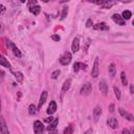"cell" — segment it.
Wrapping results in <instances>:
<instances>
[{
  "label": "cell",
  "instance_id": "27",
  "mask_svg": "<svg viewBox=\"0 0 134 134\" xmlns=\"http://www.w3.org/2000/svg\"><path fill=\"white\" fill-rule=\"evenodd\" d=\"M73 126L72 125H69L67 126L65 129H64V134H72L73 133Z\"/></svg>",
  "mask_w": 134,
  "mask_h": 134
},
{
  "label": "cell",
  "instance_id": "17",
  "mask_svg": "<svg viewBox=\"0 0 134 134\" xmlns=\"http://www.w3.org/2000/svg\"><path fill=\"white\" fill-rule=\"evenodd\" d=\"M93 28L96 29V30H108L109 26L105 22H100V23H97V24L93 25Z\"/></svg>",
  "mask_w": 134,
  "mask_h": 134
},
{
  "label": "cell",
  "instance_id": "29",
  "mask_svg": "<svg viewBox=\"0 0 134 134\" xmlns=\"http://www.w3.org/2000/svg\"><path fill=\"white\" fill-rule=\"evenodd\" d=\"M67 15H68V7H67V6H64V7H63V10H62L61 19H65Z\"/></svg>",
  "mask_w": 134,
  "mask_h": 134
},
{
  "label": "cell",
  "instance_id": "36",
  "mask_svg": "<svg viewBox=\"0 0 134 134\" xmlns=\"http://www.w3.org/2000/svg\"><path fill=\"white\" fill-rule=\"evenodd\" d=\"M53 119H54V118H53L52 116H50V117H48V118H45V120H44V121H46V122L50 124V122H51V121H52Z\"/></svg>",
  "mask_w": 134,
  "mask_h": 134
},
{
  "label": "cell",
  "instance_id": "16",
  "mask_svg": "<svg viewBox=\"0 0 134 134\" xmlns=\"http://www.w3.org/2000/svg\"><path fill=\"white\" fill-rule=\"evenodd\" d=\"M86 67H87V65L86 64H84V63H82V62H75L74 64H73V71L74 72H77L79 70H84V69H86Z\"/></svg>",
  "mask_w": 134,
  "mask_h": 134
},
{
  "label": "cell",
  "instance_id": "7",
  "mask_svg": "<svg viewBox=\"0 0 134 134\" xmlns=\"http://www.w3.org/2000/svg\"><path fill=\"white\" fill-rule=\"evenodd\" d=\"M94 3L100 5L102 8H110L111 6H113L114 4H116L115 1H107V0H104V1H96V2H94Z\"/></svg>",
  "mask_w": 134,
  "mask_h": 134
},
{
  "label": "cell",
  "instance_id": "20",
  "mask_svg": "<svg viewBox=\"0 0 134 134\" xmlns=\"http://www.w3.org/2000/svg\"><path fill=\"white\" fill-rule=\"evenodd\" d=\"M58 124H59V118H54V119H53V120L48 125V127H47V131L52 132L53 130H55V128H57Z\"/></svg>",
  "mask_w": 134,
  "mask_h": 134
},
{
  "label": "cell",
  "instance_id": "21",
  "mask_svg": "<svg viewBox=\"0 0 134 134\" xmlns=\"http://www.w3.org/2000/svg\"><path fill=\"white\" fill-rule=\"evenodd\" d=\"M108 72H109V75H110L111 77H113V76L116 74V66H115L114 63H111V64L109 65V67H108Z\"/></svg>",
  "mask_w": 134,
  "mask_h": 134
},
{
  "label": "cell",
  "instance_id": "19",
  "mask_svg": "<svg viewBox=\"0 0 134 134\" xmlns=\"http://www.w3.org/2000/svg\"><path fill=\"white\" fill-rule=\"evenodd\" d=\"M70 86H71V79H67V80L64 82L63 86H62V94H64L65 92H67V91L69 90Z\"/></svg>",
  "mask_w": 134,
  "mask_h": 134
},
{
  "label": "cell",
  "instance_id": "31",
  "mask_svg": "<svg viewBox=\"0 0 134 134\" xmlns=\"http://www.w3.org/2000/svg\"><path fill=\"white\" fill-rule=\"evenodd\" d=\"M27 5H28V7L35 6V5H37V1H36V0H34V1H28V2H27Z\"/></svg>",
  "mask_w": 134,
  "mask_h": 134
},
{
  "label": "cell",
  "instance_id": "38",
  "mask_svg": "<svg viewBox=\"0 0 134 134\" xmlns=\"http://www.w3.org/2000/svg\"><path fill=\"white\" fill-rule=\"evenodd\" d=\"M109 111H110V112H114V105H113V104H111V105L109 106Z\"/></svg>",
  "mask_w": 134,
  "mask_h": 134
},
{
  "label": "cell",
  "instance_id": "10",
  "mask_svg": "<svg viewBox=\"0 0 134 134\" xmlns=\"http://www.w3.org/2000/svg\"><path fill=\"white\" fill-rule=\"evenodd\" d=\"M112 20H113L117 25H120V26H122V25L126 24L125 20H124V19L121 18V16L118 15V14H114V15H112Z\"/></svg>",
  "mask_w": 134,
  "mask_h": 134
},
{
  "label": "cell",
  "instance_id": "39",
  "mask_svg": "<svg viewBox=\"0 0 134 134\" xmlns=\"http://www.w3.org/2000/svg\"><path fill=\"white\" fill-rule=\"evenodd\" d=\"M130 92H131V93H134V86H133V85L130 86Z\"/></svg>",
  "mask_w": 134,
  "mask_h": 134
},
{
  "label": "cell",
  "instance_id": "14",
  "mask_svg": "<svg viewBox=\"0 0 134 134\" xmlns=\"http://www.w3.org/2000/svg\"><path fill=\"white\" fill-rule=\"evenodd\" d=\"M100 114H102V107H100L99 105H97V106H95V108L93 109V118H94L95 121L98 120Z\"/></svg>",
  "mask_w": 134,
  "mask_h": 134
},
{
  "label": "cell",
  "instance_id": "26",
  "mask_svg": "<svg viewBox=\"0 0 134 134\" xmlns=\"http://www.w3.org/2000/svg\"><path fill=\"white\" fill-rule=\"evenodd\" d=\"M120 80H121L122 85H125V86L128 85V79H127V74H126L125 71H121V73H120Z\"/></svg>",
  "mask_w": 134,
  "mask_h": 134
},
{
  "label": "cell",
  "instance_id": "15",
  "mask_svg": "<svg viewBox=\"0 0 134 134\" xmlns=\"http://www.w3.org/2000/svg\"><path fill=\"white\" fill-rule=\"evenodd\" d=\"M47 95H48V93H47V91H46V90L42 91V93H41V95H40V99H39V105H38V109H41L42 105H43V104L45 103V100H46V98H47Z\"/></svg>",
  "mask_w": 134,
  "mask_h": 134
},
{
  "label": "cell",
  "instance_id": "32",
  "mask_svg": "<svg viewBox=\"0 0 134 134\" xmlns=\"http://www.w3.org/2000/svg\"><path fill=\"white\" fill-rule=\"evenodd\" d=\"M51 39H52L53 41H60V40H61V38H60L59 35H52V36H51Z\"/></svg>",
  "mask_w": 134,
  "mask_h": 134
},
{
  "label": "cell",
  "instance_id": "1",
  "mask_svg": "<svg viewBox=\"0 0 134 134\" xmlns=\"http://www.w3.org/2000/svg\"><path fill=\"white\" fill-rule=\"evenodd\" d=\"M5 44H6V46L8 47V48H10L12 49V51H13V53L17 57V58H21V51L19 50V48L10 41V40H8V39H5Z\"/></svg>",
  "mask_w": 134,
  "mask_h": 134
},
{
  "label": "cell",
  "instance_id": "34",
  "mask_svg": "<svg viewBox=\"0 0 134 134\" xmlns=\"http://www.w3.org/2000/svg\"><path fill=\"white\" fill-rule=\"evenodd\" d=\"M92 25H93L92 20H91V19H88V20H87V22H86V27H91Z\"/></svg>",
  "mask_w": 134,
  "mask_h": 134
},
{
  "label": "cell",
  "instance_id": "33",
  "mask_svg": "<svg viewBox=\"0 0 134 134\" xmlns=\"http://www.w3.org/2000/svg\"><path fill=\"white\" fill-rule=\"evenodd\" d=\"M4 75H5V73H4V71L2 70V69H0V83L4 80Z\"/></svg>",
  "mask_w": 134,
  "mask_h": 134
},
{
  "label": "cell",
  "instance_id": "41",
  "mask_svg": "<svg viewBox=\"0 0 134 134\" xmlns=\"http://www.w3.org/2000/svg\"><path fill=\"white\" fill-rule=\"evenodd\" d=\"M49 134H53V133H52V132H49Z\"/></svg>",
  "mask_w": 134,
  "mask_h": 134
},
{
  "label": "cell",
  "instance_id": "30",
  "mask_svg": "<svg viewBox=\"0 0 134 134\" xmlns=\"http://www.w3.org/2000/svg\"><path fill=\"white\" fill-rule=\"evenodd\" d=\"M61 73V71L59 70V69H55L54 71H52V73H51V79H53V80H55V79H58V76H59V74Z\"/></svg>",
  "mask_w": 134,
  "mask_h": 134
},
{
  "label": "cell",
  "instance_id": "42",
  "mask_svg": "<svg viewBox=\"0 0 134 134\" xmlns=\"http://www.w3.org/2000/svg\"><path fill=\"white\" fill-rule=\"evenodd\" d=\"M0 29H1V24H0Z\"/></svg>",
  "mask_w": 134,
  "mask_h": 134
},
{
  "label": "cell",
  "instance_id": "35",
  "mask_svg": "<svg viewBox=\"0 0 134 134\" xmlns=\"http://www.w3.org/2000/svg\"><path fill=\"white\" fill-rule=\"evenodd\" d=\"M5 10H6L5 6H4V5H2V4H0V14H4V13H5Z\"/></svg>",
  "mask_w": 134,
  "mask_h": 134
},
{
  "label": "cell",
  "instance_id": "5",
  "mask_svg": "<svg viewBox=\"0 0 134 134\" xmlns=\"http://www.w3.org/2000/svg\"><path fill=\"white\" fill-rule=\"evenodd\" d=\"M43 130H44V126H43L42 121L36 120L34 122V132H35V134H42Z\"/></svg>",
  "mask_w": 134,
  "mask_h": 134
},
{
  "label": "cell",
  "instance_id": "2",
  "mask_svg": "<svg viewBox=\"0 0 134 134\" xmlns=\"http://www.w3.org/2000/svg\"><path fill=\"white\" fill-rule=\"evenodd\" d=\"M71 59H72L71 52L66 51V52H64V53L60 57V63H61L63 66H66V65H68V64L71 62Z\"/></svg>",
  "mask_w": 134,
  "mask_h": 134
},
{
  "label": "cell",
  "instance_id": "25",
  "mask_svg": "<svg viewBox=\"0 0 134 134\" xmlns=\"http://www.w3.org/2000/svg\"><path fill=\"white\" fill-rule=\"evenodd\" d=\"M131 17H132V13H131L130 10H128V9L124 10L122 14H121V18H122L124 20H129Z\"/></svg>",
  "mask_w": 134,
  "mask_h": 134
},
{
  "label": "cell",
  "instance_id": "12",
  "mask_svg": "<svg viewBox=\"0 0 134 134\" xmlns=\"http://www.w3.org/2000/svg\"><path fill=\"white\" fill-rule=\"evenodd\" d=\"M71 50L73 53L77 52L80 50V39L79 38H74L73 41H72V44H71Z\"/></svg>",
  "mask_w": 134,
  "mask_h": 134
},
{
  "label": "cell",
  "instance_id": "9",
  "mask_svg": "<svg viewBox=\"0 0 134 134\" xmlns=\"http://www.w3.org/2000/svg\"><path fill=\"white\" fill-rule=\"evenodd\" d=\"M98 87H99V90L103 93V95L108 94V85H107L105 80H100V82L98 83Z\"/></svg>",
  "mask_w": 134,
  "mask_h": 134
},
{
  "label": "cell",
  "instance_id": "40",
  "mask_svg": "<svg viewBox=\"0 0 134 134\" xmlns=\"http://www.w3.org/2000/svg\"><path fill=\"white\" fill-rule=\"evenodd\" d=\"M0 112H1V98H0Z\"/></svg>",
  "mask_w": 134,
  "mask_h": 134
},
{
  "label": "cell",
  "instance_id": "28",
  "mask_svg": "<svg viewBox=\"0 0 134 134\" xmlns=\"http://www.w3.org/2000/svg\"><path fill=\"white\" fill-rule=\"evenodd\" d=\"M113 90H114V94H115L116 98L119 100V99H120V97H121V93H120V90H119V88H118V87H116V86H114Z\"/></svg>",
  "mask_w": 134,
  "mask_h": 134
},
{
  "label": "cell",
  "instance_id": "24",
  "mask_svg": "<svg viewBox=\"0 0 134 134\" xmlns=\"http://www.w3.org/2000/svg\"><path fill=\"white\" fill-rule=\"evenodd\" d=\"M27 111H28V113H29L30 115H35V114L37 113V111H38V108H37L34 104H30V105L28 106Z\"/></svg>",
  "mask_w": 134,
  "mask_h": 134
},
{
  "label": "cell",
  "instance_id": "22",
  "mask_svg": "<svg viewBox=\"0 0 134 134\" xmlns=\"http://www.w3.org/2000/svg\"><path fill=\"white\" fill-rule=\"evenodd\" d=\"M29 8V12L31 13V14H34L35 16H38L39 14H40V12H41V6L40 5H35V6H31V7H28Z\"/></svg>",
  "mask_w": 134,
  "mask_h": 134
},
{
  "label": "cell",
  "instance_id": "4",
  "mask_svg": "<svg viewBox=\"0 0 134 134\" xmlns=\"http://www.w3.org/2000/svg\"><path fill=\"white\" fill-rule=\"evenodd\" d=\"M92 91V85L90 83H85L81 88V94L82 95H88Z\"/></svg>",
  "mask_w": 134,
  "mask_h": 134
},
{
  "label": "cell",
  "instance_id": "37",
  "mask_svg": "<svg viewBox=\"0 0 134 134\" xmlns=\"http://www.w3.org/2000/svg\"><path fill=\"white\" fill-rule=\"evenodd\" d=\"M122 134H132V132L129 131L128 129H122Z\"/></svg>",
  "mask_w": 134,
  "mask_h": 134
},
{
  "label": "cell",
  "instance_id": "8",
  "mask_svg": "<svg viewBox=\"0 0 134 134\" xmlns=\"http://www.w3.org/2000/svg\"><path fill=\"white\" fill-rule=\"evenodd\" d=\"M118 112H119V114L121 115V117H124V118H126V119H128V120H130V121H133V120H134L133 115H132L131 113L127 112L125 109H122V108H118Z\"/></svg>",
  "mask_w": 134,
  "mask_h": 134
},
{
  "label": "cell",
  "instance_id": "23",
  "mask_svg": "<svg viewBox=\"0 0 134 134\" xmlns=\"http://www.w3.org/2000/svg\"><path fill=\"white\" fill-rule=\"evenodd\" d=\"M14 76H15V79L17 80L18 83H22L23 80H24V76H23L22 72H20V71H16V72H14Z\"/></svg>",
  "mask_w": 134,
  "mask_h": 134
},
{
  "label": "cell",
  "instance_id": "11",
  "mask_svg": "<svg viewBox=\"0 0 134 134\" xmlns=\"http://www.w3.org/2000/svg\"><path fill=\"white\" fill-rule=\"evenodd\" d=\"M107 125H108V127H110L111 129H116V128H118V121H117V119H116L115 117H109V118L107 119Z\"/></svg>",
  "mask_w": 134,
  "mask_h": 134
},
{
  "label": "cell",
  "instance_id": "6",
  "mask_svg": "<svg viewBox=\"0 0 134 134\" xmlns=\"http://www.w3.org/2000/svg\"><path fill=\"white\" fill-rule=\"evenodd\" d=\"M0 134H9L6 121L2 116H0Z\"/></svg>",
  "mask_w": 134,
  "mask_h": 134
},
{
  "label": "cell",
  "instance_id": "18",
  "mask_svg": "<svg viewBox=\"0 0 134 134\" xmlns=\"http://www.w3.org/2000/svg\"><path fill=\"white\" fill-rule=\"evenodd\" d=\"M0 65L3 66V67H5V68L10 69V63H9V62L7 61V59H5V57H4L3 54H1V53H0Z\"/></svg>",
  "mask_w": 134,
  "mask_h": 134
},
{
  "label": "cell",
  "instance_id": "13",
  "mask_svg": "<svg viewBox=\"0 0 134 134\" xmlns=\"http://www.w3.org/2000/svg\"><path fill=\"white\" fill-rule=\"evenodd\" d=\"M57 111V104H55V102L54 100H51L50 103H49V105H48V108H47V114H49V115H52L54 112Z\"/></svg>",
  "mask_w": 134,
  "mask_h": 134
},
{
  "label": "cell",
  "instance_id": "3",
  "mask_svg": "<svg viewBox=\"0 0 134 134\" xmlns=\"http://www.w3.org/2000/svg\"><path fill=\"white\" fill-rule=\"evenodd\" d=\"M99 74V61H98V57L95 58L94 60V63H93V67H92V70H91V75L92 77H97Z\"/></svg>",
  "mask_w": 134,
  "mask_h": 134
}]
</instances>
